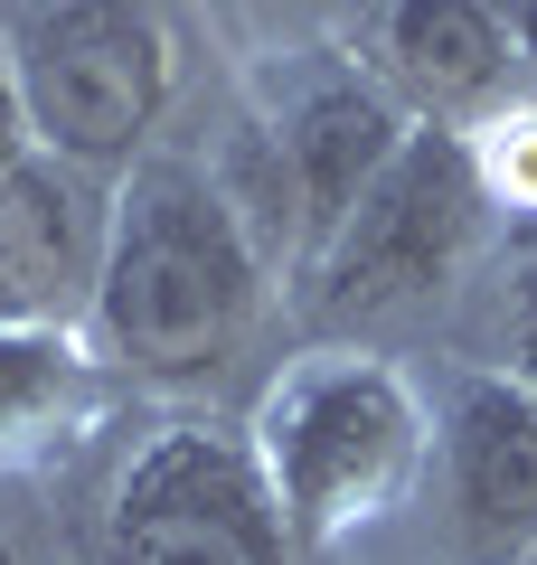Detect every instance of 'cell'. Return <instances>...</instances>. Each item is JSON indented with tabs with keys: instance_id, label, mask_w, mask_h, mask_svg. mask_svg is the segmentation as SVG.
Listing matches in <instances>:
<instances>
[{
	"instance_id": "1",
	"label": "cell",
	"mask_w": 537,
	"mask_h": 565,
	"mask_svg": "<svg viewBox=\"0 0 537 565\" xmlns=\"http://www.w3.org/2000/svg\"><path fill=\"white\" fill-rule=\"evenodd\" d=\"M264 302V264L236 199L189 161H141L104 217L95 255V321L133 377L189 386L236 359Z\"/></svg>"
},
{
	"instance_id": "2",
	"label": "cell",
	"mask_w": 537,
	"mask_h": 565,
	"mask_svg": "<svg viewBox=\"0 0 537 565\" xmlns=\"http://www.w3.org/2000/svg\"><path fill=\"white\" fill-rule=\"evenodd\" d=\"M170 29L151 0H48L20 29V114L57 161L114 170L170 114Z\"/></svg>"
},
{
	"instance_id": "3",
	"label": "cell",
	"mask_w": 537,
	"mask_h": 565,
	"mask_svg": "<svg viewBox=\"0 0 537 565\" xmlns=\"http://www.w3.org/2000/svg\"><path fill=\"white\" fill-rule=\"evenodd\" d=\"M481 217V170L453 132H406L397 161L358 189V207L312 255V311L320 321H378V311L424 302L462 264Z\"/></svg>"
},
{
	"instance_id": "4",
	"label": "cell",
	"mask_w": 537,
	"mask_h": 565,
	"mask_svg": "<svg viewBox=\"0 0 537 565\" xmlns=\"http://www.w3.org/2000/svg\"><path fill=\"white\" fill-rule=\"evenodd\" d=\"M255 462L274 481L283 519L330 537V527L368 519L406 481V462H415V396L378 359H320L274 386Z\"/></svg>"
},
{
	"instance_id": "5",
	"label": "cell",
	"mask_w": 537,
	"mask_h": 565,
	"mask_svg": "<svg viewBox=\"0 0 537 565\" xmlns=\"http://www.w3.org/2000/svg\"><path fill=\"white\" fill-rule=\"evenodd\" d=\"M114 565H293V519L236 434L170 424L114 481Z\"/></svg>"
},
{
	"instance_id": "6",
	"label": "cell",
	"mask_w": 537,
	"mask_h": 565,
	"mask_svg": "<svg viewBox=\"0 0 537 565\" xmlns=\"http://www.w3.org/2000/svg\"><path fill=\"white\" fill-rule=\"evenodd\" d=\"M443 500L472 565H518L537 546V386L462 377L443 415Z\"/></svg>"
},
{
	"instance_id": "7",
	"label": "cell",
	"mask_w": 537,
	"mask_h": 565,
	"mask_svg": "<svg viewBox=\"0 0 537 565\" xmlns=\"http://www.w3.org/2000/svg\"><path fill=\"white\" fill-rule=\"evenodd\" d=\"M397 141H406L397 104H387L378 85H358V76H320L312 95L283 114V132H274L283 199H293V226L312 236V255H320V236L358 207V189L397 161Z\"/></svg>"
},
{
	"instance_id": "8",
	"label": "cell",
	"mask_w": 537,
	"mask_h": 565,
	"mask_svg": "<svg viewBox=\"0 0 537 565\" xmlns=\"http://www.w3.org/2000/svg\"><path fill=\"white\" fill-rule=\"evenodd\" d=\"M95 217L57 180V161L20 151L0 161V321H48L66 302V282L95 274Z\"/></svg>"
},
{
	"instance_id": "9",
	"label": "cell",
	"mask_w": 537,
	"mask_h": 565,
	"mask_svg": "<svg viewBox=\"0 0 537 565\" xmlns=\"http://www.w3.org/2000/svg\"><path fill=\"white\" fill-rule=\"evenodd\" d=\"M387 57L434 114H453V104H481L499 85L509 39H499L491 0H397L387 10Z\"/></svg>"
},
{
	"instance_id": "10",
	"label": "cell",
	"mask_w": 537,
	"mask_h": 565,
	"mask_svg": "<svg viewBox=\"0 0 537 565\" xmlns=\"http://www.w3.org/2000/svg\"><path fill=\"white\" fill-rule=\"evenodd\" d=\"M76 340L57 321H0V452L57 434V415L76 405Z\"/></svg>"
},
{
	"instance_id": "11",
	"label": "cell",
	"mask_w": 537,
	"mask_h": 565,
	"mask_svg": "<svg viewBox=\"0 0 537 565\" xmlns=\"http://www.w3.org/2000/svg\"><path fill=\"white\" fill-rule=\"evenodd\" d=\"M509 330H518V367H528V386H537V245H528V264H518V302H509Z\"/></svg>"
},
{
	"instance_id": "12",
	"label": "cell",
	"mask_w": 537,
	"mask_h": 565,
	"mask_svg": "<svg viewBox=\"0 0 537 565\" xmlns=\"http://www.w3.org/2000/svg\"><path fill=\"white\" fill-rule=\"evenodd\" d=\"M29 151V114H20V85H0V161Z\"/></svg>"
},
{
	"instance_id": "13",
	"label": "cell",
	"mask_w": 537,
	"mask_h": 565,
	"mask_svg": "<svg viewBox=\"0 0 537 565\" xmlns=\"http://www.w3.org/2000/svg\"><path fill=\"white\" fill-rule=\"evenodd\" d=\"M0 565H20V556H10V546H0Z\"/></svg>"
}]
</instances>
